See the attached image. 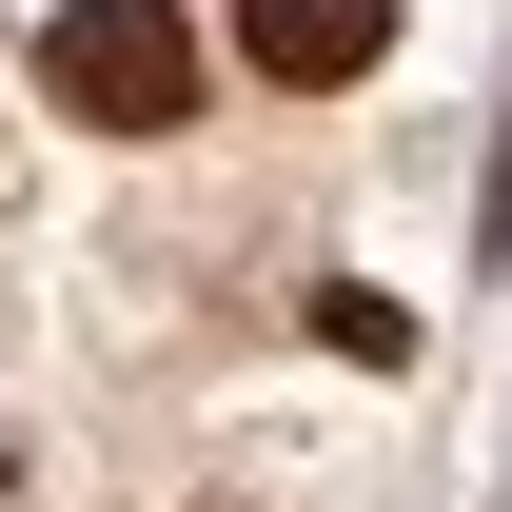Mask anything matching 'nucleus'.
Here are the masks:
<instances>
[{
    "label": "nucleus",
    "instance_id": "nucleus-3",
    "mask_svg": "<svg viewBox=\"0 0 512 512\" xmlns=\"http://www.w3.org/2000/svg\"><path fill=\"white\" fill-rule=\"evenodd\" d=\"M316 335H335V355H375V375H394V355H414V316H394V296H355V276H335V296H316Z\"/></svg>",
    "mask_w": 512,
    "mask_h": 512
},
{
    "label": "nucleus",
    "instance_id": "nucleus-1",
    "mask_svg": "<svg viewBox=\"0 0 512 512\" xmlns=\"http://www.w3.org/2000/svg\"><path fill=\"white\" fill-rule=\"evenodd\" d=\"M40 99L99 119V138H178L197 119V20L178 0H60L40 20Z\"/></svg>",
    "mask_w": 512,
    "mask_h": 512
},
{
    "label": "nucleus",
    "instance_id": "nucleus-4",
    "mask_svg": "<svg viewBox=\"0 0 512 512\" xmlns=\"http://www.w3.org/2000/svg\"><path fill=\"white\" fill-rule=\"evenodd\" d=\"M0 512H20V434H0Z\"/></svg>",
    "mask_w": 512,
    "mask_h": 512
},
{
    "label": "nucleus",
    "instance_id": "nucleus-2",
    "mask_svg": "<svg viewBox=\"0 0 512 512\" xmlns=\"http://www.w3.org/2000/svg\"><path fill=\"white\" fill-rule=\"evenodd\" d=\"M237 60L276 79V99H335V79L394 60V0H237Z\"/></svg>",
    "mask_w": 512,
    "mask_h": 512
}]
</instances>
